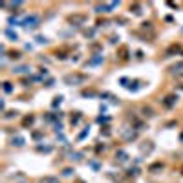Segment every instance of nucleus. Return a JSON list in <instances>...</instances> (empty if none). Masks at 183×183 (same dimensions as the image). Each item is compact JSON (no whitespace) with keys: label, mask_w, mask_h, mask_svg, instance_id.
Masks as SVG:
<instances>
[{"label":"nucleus","mask_w":183,"mask_h":183,"mask_svg":"<svg viewBox=\"0 0 183 183\" xmlns=\"http://www.w3.org/2000/svg\"><path fill=\"white\" fill-rule=\"evenodd\" d=\"M64 84L68 86H79V84H84L88 81V75H84V73H79V72H73V73H66V75L62 77Z\"/></svg>","instance_id":"nucleus-1"},{"label":"nucleus","mask_w":183,"mask_h":183,"mask_svg":"<svg viewBox=\"0 0 183 183\" xmlns=\"http://www.w3.org/2000/svg\"><path fill=\"white\" fill-rule=\"evenodd\" d=\"M121 135H123V139L126 141V143H132V141H135L137 139V130H135V128L132 126H125L123 130H121Z\"/></svg>","instance_id":"nucleus-2"},{"label":"nucleus","mask_w":183,"mask_h":183,"mask_svg":"<svg viewBox=\"0 0 183 183\" xmlns=\"http://www.w3.org/2000/svg\"><path fill=\"white\" fill-rule=\"evenodd\" d=\"M86 20H88V17L86 15H83V13H77V15H70L68 17V22H70L73 28H79V26H84L86 24Z\"/></svg>","instance_id":"nucleus-3"},{"label":"nucleus","mask_w":183,"mask_h":183,"mask_svg":"<svg viewBox=\"0 0 183 183\" xmlns=\"http://www.w3.org/2000/svg\"><path fill=\"white\" fill-rule=\"evenodd\" d=\"M39 22H40V18H39L37 15H28V17H24V18H22V26H24L26 29H33V28H37Z\"/></svg>","instance_id":"nucleus-4"},{"label":"nucleus","mask_w":183,"mask_h":183,"mask_svg":"<svg viewBox=\"0 0 183 183\" xmlns=\"http://www.w3.org/2000/svg\"><path fill=\"white\" fill-rule=\"evenodd\" d=\"M119 2H110V4H97L95 6V13H110L112 9H116Z\"/></svg>","instance_id":"nucleus-5"},{"label":"nucleus","mask_w":183,"mask_h":183,"mask_svg":"<svg viewBox=\"0 0 183 183\" xmlns=\"http://www.w3.org/2000/svg\"><path fill=\"white\" fill-rule=\"evenodd\" d=\"M170 73L176 79H183V62H176L174 66H170Z\"/></svg>","instance_id":"nucleus-6"},{"label":"nucleus","mask_w":183,"mask_h":183,"mask_svg":"<svg viewBox=\"0 0 183 183\" xmlns=\"http://www.w3.org/2000/svg\"><path fill=\"white\" fill-rule=\"evenodd\" d=\"M104 62V57H103V53H95L90 60L86 62V66H99V64H103Z\"/></svg>","instance_id":"nucleus-7"},{"label":"nucleus","mask_w":183,"mask_h":183,"mask_svg":"<svg viewBox=\"0 0 183 183\" xmlns=\"http://www.w3.org/2000/svg\"><path fill=\"white\" fill-rule=\"evenodd\" d=\"M15 75H24V73H31V68L29 66H24V64H20V66H13V70H11Z\"/></svg>","instance_id":"nucleus-8"},{"label":"nucleus","mask_w":183,"mask_h":183,"mask_svg":"<svg viewBox=\"0 0 183 183\" xmlns=\"http://www.w3.org/2000/svg\"><path fill=\"white\" fill-rule=\"evenodd\" d=\"M176 103H178V95H174V93H170V95H167L163 99V106L165 108H172V106H176Z\"/></svg>","instance_id":"nucleus-9"},{"label":"nucleus","mask_w":183,"mask_h":183,"mask_svg":"<svg viewBox=\"0 0 183 183\" xmlns=\"http://www.w3.org/2000/svg\"><path fill=\"white\" fill-rule=\"evenodd\" d=\"M60 117H62V114H60V112H48V114L44 116V119L48 121V123H53V121H59Z\"/></svg>","instance_id":"nucleus-10"},{"label":"nucleus","mask_w":183,"mask_h":183,"mask_svg":"<svg viewBox=\"0 0 183 183\" xmlns=\"http://www.w3.org/2000/svg\"><path fill=\"white\" fill-rule=\"evenodd\" d=\"M179 51H181V46H179V44H172V46H168V48H167L165 55H167V57H172L174 53H179Z\"/></svg>","instance_id":"nucleus-11"},{"label":"nucleus","mask_w":183,"mask_h":183,"mask_svg":"<svg viewBox=\"0 0 183 183\" xmlns=\"http://www.w3.org/2000/svg\"><path fill=\"white\" fill-rule=\"evenodd\" d=\"M139 148H141V154H150L154 150V143H152V141H145Z\"/></svg>","instance_id":"nucleus-12"},{"label":"nucleus","mask_w":183,"mask_h":183,"mask_svg":"<svg viewBox=\"0 0 183 183\" xmlns=\"http://www.w3.org/2000/svg\"><path fill=\"white\" fill-rule=\"evenodd\" d=\"M4 35L8 37L9 40H13V42H17V40H18V33H17V31H13L11 28H6V29H4Z\"/></svg>","instance_id":"nucleus-13"},{"label":"nucleus","mask_w":183,"mask_h":183,"mask_svg":"<svg viewBox=\"0 0 183 183\" xmlns=\"http://www.w3.org/2000/svg\"><path fill=\"white\" fill-rule=\"evenodd\" d=\"M128 158H130V156H128L125 150H117V152H116V159L119 161V163H126Z\"/></svg>","instance_id":"nucleus-14"},{"label":"nucleus","mask_w":183,"mask_h":183,"mask_svg":"<svg viewBox=\"0 0 183 183\" xmlns=\"http://www.w3.org/2000/svg\"><path fill=\"white\" fill-rule=\"evenodd\" d=\"M11 145L13 147H24L26 145V139L22 135H15V137H11Z\"/></svg>","instance_id":"nucleus-15"},{"label":"nucleus","mask_w":183,"mask_h":183,"mask_svg":"<svg viewBox=\"0 0 183 183\" xmlns=\"http://www.w3.org/2000/svg\"><path fill=\"white\" fill-rule=\"evenodd\" d=\"M117 57H119L121 60H126V59H128V48H126V46H121V48H119Z\"/></svg>","instance_id":"nucleus-16"},{"label":"nucleus","mask_w":183,"mask_h":183,"mask_svg":"<svg viewBox=\"0 0 183 183\" xmlns=\"http://www.w3.org/2000/svg\"><path fill=\"white\" fill-rule=\"evenodd\" d=\"M159 170H163V163L161 161H158V163H152L150 167H148V172H159Z\"/></svg>","instance_id":"nucleus-17"},{"label":"nucleus","mask_w":183,"mask_h":183,"mask_svg":"<svg viewBox=\"0 0 183 183\" xmlns=\"http://www.w3.org/2000/svg\"><path fill=\"white\" fill-rule=\"evenodd\" d=\"M130 11L134 13V15H141V13H143V8H141V4H130Z\"/></svg>","instance_id":"nucleus-18"},{"label":"nucleus","mask_w":183,"mask_h":183,"mask_svg":"<svg viewBox=\"0 0 183 183\" xmlns=\"http://www.w3.org/2000/svg\"><path fill=\"white\" fill-rule=\"evenodd\" d=\"M141 116H143V117H152L154 116L152 108L150 106H143V108H141Z\"/></svg>","instance_id":"nucleus-19"},{"label":"nucleus","mask_w":183,"mask_h":183,"mask_svg":"<svg viewBox=\"0 0 183 183\" xmlns=\"http://www.w3.org/2000/svg\"><path fill=\"white\" fill-rule=\"evenodd\" d=\"M40 183H60L59 178H55V176H46V178L40 179Z\"/></svg>","instance_id":"nucleus-20"},{"label":"nucleus","mask_w":183,"mask_h":183,"mask_svg":"<svg viewBox=\"0 0 183 183\" xmlns=\"http://www.w3.org/2000/svg\"><path fill=\"white\" fill-rule=\"evenodd\" d=\"M81 119H83V114H81V112H75V116H72L70 121H72V125L75 126V125H79V121H81Z\"/></svg>","instance_id":"nucleus-21"},{"label":"nucleus","mask_w":183,"mask_h":183,"mask_svg":"<svg viewBox=\"0 0 183 183\" xmlns=\"http://www.w3.org/2000/svg\"><path fill=\"white\" fill-rule=\"evenodd\" d=\"M137 174H139V168L137 167H132V168H128V170H126L128 178H134V176H137Z\"/></svg>","instance_id":"nucleus-22"},{"label":"nucleus","mask_w":183,"mask_h":183,"mask_svg":"<svg viewBox=\"0 0 183 183\" xmlns=\"http://www.w3.org/2000/svg\"><path fill=\"white\" fill-rule=\"evenodd\" d=\"M8 24H9V26H17V24H20V26H22V20H18L17 17H13V15H11V17L8 18Z\"/></svg>","instance_id":"nucleus-23"},{"label":"nucleus","mask_w":183,"mask_h":183,"mask_svg":"<svg viewBox=\"0 0 183 183\" xmlns=\"http://www.w3.org/2000/svg\"><path fill=\"white\" fill-rule=\"evenodd\" d=\"M33 121H35V117H33V116H26L24 121H22V125H24V126H31Z\"/></svg>","instance_id":"nucleus-24"},{"label":"nucleus","mask_w":183,"mask_h":183,"mask_svg":"<svg viewBox=\"0 0 183 183\" xmlns=\"http://www.w3.org/2000/svg\"><path fill=\"white\" fill-rule=\"evenodd\" d=\"M35 42H37V44H48V37H44V35H37V37H35Z\"/></svg>","instance_id":"nucleus-25"},{"label":"nucleus","mask_w":183,"mask_h":183,"mask_svg":"<svg viewBox=\"0 0 183 183\" xmlns=\"http://www.w3.org/2000/svg\"><path fill=\"white\" fill-rule=\"evenodd\" d=\"M18 116V112L17 110H9V112H6L4 114V119H13V117H17Z\"/></svg>","instance_id":"nucleus-26"},{"label":"nucleus","mask_w":183,"mask_h":183,"mask_svg":"<svg viewBox=\"0 0 183 183\" xmlns=\"http://www.w3.org/2000/svg\"><path fill=\"white\" fill-rule=\"evenodd\" d=\"M70 159L72 161H81V159H83V154H81V152H72L70 154Z\"/></svg>","instance_id":"nucleus-27"},{"label":"nucleus","mask_w":183,"mask_h":183,"mask_svg":"<svg viewBox=\"0 0 183 183\" xmlns=\"http://www.w3.org/2000/svg\"><path fill=\"white\" fill-rule=\"evenodd\" d=\"M2 88H4V92H6V93H11V92H13V84L9 83V81H6Z\"/></svg>","instance_id":"nucleus-28"},{"label":"nucleus","mask_w":183,"mask_h":183,"mask_svg":"<svg viewBox=\"0 0 183 183\" xmlns=\"http://www.w3.org/2000/svg\"><path fill=\"white\" fill-rule=\"evenodd\" d=\"M101 135H104V137H110V135H112L110 126H103V128H101Z\"/></svg>","instance_id":"nucleus-29"},{"label":"nucleus","mask_w":183,"mask_h":183,"mask_svg":"<svg viewBox=\"0 0 183 183\" xmlns=\"http://www.w3.org/2000/svg\"><path fill=\"white\" fill-rule=\"evenodd\" d=\"M141 31H152V22H143L141 24Z\"/></svg>","instance_id":"nucleus-30"},{"label":"nucleus","mask_w":183,"mask_h":183,"mask_svg":"<svg viewBox=\"0 0 183 183\" xmlns=\"http://www.w3.org/2000/svg\"><path fill=\"white\" fill-rule=\"evenodd\" d=\"M60 103H62V95H57L55 99H53L51 106H53V108H57V106H60Z\"/></svg>","instance_id":"nucleus-31"},{"label":"nucleus","mask_w":183,"mask_h":183,"mask_svg":"<svg viewBox=\"0 0 183 183\" xmlns=\"http://www.w3.org/2000/svg\"><path fill=\"white\" fill-rule=\"evenodd\" d=\"M37 150H39V152H46V154H50L53 148H51V147H42V145H39V147H37Z\"/></svg>","instance_id":"nucleus-32"},{"label":"nucleus","mask_w":183,"mask_h":183,"mask_svg":"<svg viewBox=\"0 0 183 183\" xmlns=\"http://www.w3.org/2000/svg\"><path fill=\"white\" fill-rule=\"evenodd\" d=\"M97 95V92H93V90H84L83 92V97H95Z\"/></svg>","instance_id":"nucleus-33"},{"label":"nucleus","mask_w":183,"mask_h":183,"mask_svg":"<svg viewBox=\"0 0 183 183\" xmlns=\"http://www.w3.org/2000/svg\"><path fill=\"white\" fill-rule=\"evenodd\" d=\"M39 73H40V75H39L40 79H44V77H48V75H50V72L46 70V68H40V70H39Z\"/></svg>","instance_id":"nucleus-34"},{"label":"nucleus","mask_w":183,"mask_h":183,"mask_svg":"<svg viewBox=\"0 0 183 183\" xmlns=\"http://www.w3.org/2000/svg\"><path fill=\"white\" fill-rule=\"evenodd\" d=\"M93 35H95V29H84V37L93 39Z\"/></svg>","instance_id":"nucleus-35"},{"label":"nucleus","mask_w":183,"mask_h":183,"mask_svg":"<svg viewBox=\"0 0 183 183\" xmlns=\"http://www.w3.org/2000/svg\"><path fill=\"white\" fill-rule=\"evenodd\" d=\"M88 134H90V128H84V130H83V132L79 134V137H77V139H79V141H81V139H84V137H86Z\"/></svg>","instance_id":"nucleus-36"},{"label":"nucleus","mask_w":183,"mask_h":183,"mask_svg":"<svg viewBox=\"0 0 183 183\" xmlns=\"http://www.w3.org/2000/svg\"><path fill=\"white\" fill-rule=\"evenodd\" d=\"M20 57H22L20 51H9V59H20Z\"/></svg>","instance_id":"nucleus-37"},{"label":"nucleus","mask_w":183,"mask_h":183,"mask_svg":"<svg viewBox=\"0 0 183 183\" xmlns=\"http://www.w3.org/2000/svg\"><path fill=\"white\" fill-rule=\"evenodd\" d=\"M97 121H99V123H104V125H106V123H110V117H108V116H101Z\"/></svg>","instance_id":"nucleus-38"},{"label":"nucleus","mask_w":183,"mask_h":183,"mask_svg":"<svg viewBox=\"0 0 183 183\" xmlns=\"http://www.w3.org/2000/svg\"><path fill=\"white\" fill-rule=\"evenodd\" d=\"M72 174H73V170H72V168H64V170H62V176H66V178H70Z\"/></svg>","instance_id":"nucleus-39"},{"label":"nucleus","mask_w":183,"mask_h":183,"mask_svg":"<svg viewBox=\"0 0 183 183\" xmlns=\"http://www.w3.org/2000/svg\"><path fill=\"white\" fill-rule=\"evenodd\" d=\"M117 42H119V37L117 35H112L110 37V44H117Z\"/></svg>","instance_id":"nucleus-40"},{"label":"nucleus","mask_w":183,"mask_h":183,"mask_svg":"<svg viewBox=\"0 0 183 183\" xmlns=\"http://www.w3.org/2000/svg\"><path fill=\"white\" fill-rule=\"evenodd\" d=\"M119 83H121V84H123L125 88H128V83H130V81H128L126 77H123V79H121V81H119Z\"/></svg>","instance_id":"nucleus-41"},{"label":"nucleus","mask_w":183,"mask_h":183,"mask_svg":"<svg viewBox=\"0 0 183 183\" xmlns=\"http://www.w3.org/2000/svg\"><path fill=\"white\" fill-rule=\"evenodd\" d=\"M90 167L95 168V170H99V163H97V161H90Z\"/></svg>","instance_id":"nucleus-42"},{"label":"nucleus","mask_w":183,"mask_h":183,"mask_svg":"<svg viewBox=\"0 0 183 183\" xmlns=\"http://www.w3.org/2000/svg\"><path fill=\"white\" fill-rule=\"evenodd\" d=\"M53 84H55V81H53V79H48V81H46V86H48V88H51Z\"/></svg>","instance_id":"nucleus-43"},{"label":"nucleus","mask_w":183,"mask_h":183,"mask_svg":"<svg viewBox=\"0 0 183 183\" xmlns=\"http://www.w3.org/2000/svg\"><path fill=\"white\" fill-rule=\"evenodd\" d=\"M95 150H97V154H99L101 150H104V145H97V147H95Z\"/></svg>","instance_id":"nucleus-44"},{"label":"nucleus","mask_w":183,"mask_h":183,"mask_svg":"<svg viewBox=\"0 0 183 183\" xmlns=\"http://www.w3.org/2000/svg\"><path fill=\"white\" fill-rule=\"evenodd\" d=\"M33 137H35V139H40V137H42V134H40V132H35V134H33Z\"/></svg>","instance_id":"nucleus-45"},{"label":"nucleus","mask_w":183,"mask_h":183,"mask_svg":"<svg viewBox=\"0 0 183 183\" xmlns=\"http://www.w3.org/2000/svg\"><path fill=\"white\" fill-rule=\"evenodd\" d=\"M135 57H137V59H143V51H135Z\"/></svg>","instance_id":"nucleus-46"},{"label":"nucleus","mask_w":183,"mask_h":183,"mask_svg":"<svg viewBox=\"0 0 183 183\" xmlns=\"http://www.w3.org/2000/svg\"><path fill=\"white\" fill-rule=\"evenodd\" d=\"M179 141H181V143H183V132L179 134Z\"/></svg>","instance_id":"nucleus-47"},{"label":"nucleus","mask_w":183,"mask_h":183,"mask_svg":"<svg viewBox=\"0 0 183 183\" xmlns=\"http://www.w3.org/2000/svg\"><path fill=\"white\" fill-rule=\"evenodd\" d=\"M179 90H183V86H179Z\"/></svg>","instance_id":"nucleus-48"},{"label":"nucleus","mask_w":183,"mask_h":183,"mask_svg":"<svg viewBox=\"0 0 183 183\" xmlns=\"http://www.w3.org/2000/svg\"><path fill=\"white\" fill-rule=\"evenodd\" d=\"M181 172H183V168H181Z\"/></svg>","instance_id":"nucleus-49"}]
</instances>
